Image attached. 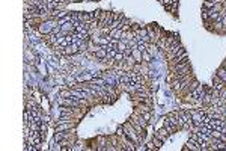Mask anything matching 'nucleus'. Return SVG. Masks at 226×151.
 I'll return each instance as SVG.
<instances>
[{
	"label": "nucleus",
	"mask_w": 226,
	"mask_h": 151,
	"mask_svg": "<svg viewBox=\"0 0 226 151\" xmlns=\"http://www.w3.org/2000/svg\"><path fill=\"white\" fill-rule=\"evenodd\" d=\"M172 73L175 74H190L192 73V65H190V61H185L181 64H176L175 67H170Z\"/></svg>",
	"instance_id": "f03ea898"
},
{
	"label": "nucleus",
	"mask_w": 226,
	"mask_h": 151,
	"mask_svg": "<svg viewBox=\"0 0 226 151\" xmlns=\"http://www.w3.org/2000/svg\"><path fill=\"white\" fill-rule=\"evenodd\" d=\"M151 56H152V55H151L148 50H146V52H143V53H142V62H143V64L149 62V61H151Z\"/></svg>",
	"instance_id": "9d476101"
},
{
	"label": "nucleus",
	"mask_w": 226,
	"mask_h": 151,
	"mask_svg": "<svg viewBox=\"0 0 226 151\" xmlns=\"http://www.w3.org/2000/svg\"><path fill=\"white\" fill-rule=\"evenodd\" d=\"M125 133H124V125H119L118 127V130H116V136H124Z\"/></svg>",
	"instance_id": "f3484780"
},
{
	"label": "nucleus",
	"mask_w": 226,
	"mask_h": 151,
	"mask_svg": "<svg viewBox=\"0 0 226 151\" xmlns=\"http://www.w3.org/2000/svg\"><path fill=\"white\" fill-rule=\"evenodd\" d=\"M149 89H151L152 92H157V91H158V83H157V82H152L151 85H149Z\"/></svg>",
	"instance_id": "dca6fc26"
},
{
	"label": "nucleus",
	"mask_w": 226,
	"mask_h": 151,
	"mask_svg": "<svg viewBox=\"0 0 226 151\" xmlns=\"http://www.w3.org/2000/svg\"><path fill=\"white\" fill-rule=\"evenodd\" d=\"M208 2H212V3H223V0H208Z\"/></svg>",
	"instance_id": "b1692460"
},
{
	"label": "nucleus",
	"mask_w": 226,
	"mask_h": 151,
	"mask_svg": "<svg viewBox=\"0 0 226 151\" xmlns=\"http://www.w3.org/2000/svg\"><path fill=\"white\" fill-rule=\"evenodd\" d=\"M142 115H143V118L149 123V120H151V112H145V113H142Z\"/></svg>",
	"instance_id": "a211bd4d"
},
{
	"label": "nucleus",
	"mask_w": 226,
	"mask_h": 151,
	"mask_svg": "<svg viewBox=\"0 0 226 151\" xmlns=\"http://www.w3.org/2000/svg\"><path fill=\"white\" fill-rule=\"evenodd\" d=\"M131 56L136 59V62H140L142 64V52L137 48V47H134V48L131 50Z\"/></svg>",
	"instance_id": "6e6552de"
},
{
	"label": "nucleus",
	"mask_w": 226,
	"mask_h": 151,
	"mask_svg": "<svg viewBox=\"0 0 226 151\" xmlns=\"http://www.w3.org/2000/svg\"><path fill=\"white\" fill-rule=\"evenodd\" d=\"M151 142L155 145L157 148H161V145H163V141L161 139H158L157 136H152V139H151Z\"/></svg>",
	"instance_id": "9b49d317"
},
{
	"label": "nucleus",
	"mask_w": 226,
	"mask_h": 151,
	"mask_svg": "<svg viewBox=\"0 0 226 151\" xmlns=\"http://www.w3.org/2000/svg\"><path fill=\"white\" fill-rule=\"evenodd\" d=\"M198 86H199V82L196 80V79H193V80H192V83L188 85V91H195Z\"/></svg>",
	"instance_id": "ddd939ff"
},
{
	"label": "nucleus",
	"mask_w": 226,
	"mask_h": 151,
	"mask_svg": "<svg viewBox=\"0 0 226 151\" xmlns=\"http://www.w3.org/2000/svg\"><path fill=\"white\" fill-rule=\"evenodd\" d=\"M169 135H170V133L167 132V130H166V127H163V128H160V130L157 132V133L154 135V136H157L158 139H161V141L164 142V141L167 139V136H169Z\"/></svg>",
	"instance_id": "423d86ee"
},
{
	"label": "nucleus",
	"mask_w": 226,
	"mask_h": 151,
	"mask_svg": "<svg viewBox=\"0 0 226 151\" xmlns=\"http://www.w3.org/2000/svg\"><path fill=\"white\" fill-rule=\"evenodd\" d=\"M214 5H217V3H212V2H208V0H204V8H205V9H211Z\"/></svg>",
	"instance_id": "2eb2a0df"
},
{
	"label": "nucleus",
	"mask_w": 226,
	"mask_h": 151,
	"mask_svg": "<svg viewBox=\"0 0 226 151\" xmlns=\"http://www.w3.org/2000/svg\"><path fill=\"white\" fill-rule=\"evenodd\" d=\"M216 74H217V76H219V77H220V79L226 83V69L223 68V67H220V68L217 69V71H216Z\"/></svg>",
	"instance_id": "1a4fd4ad"
},
{
	"label": "nucleus",
	"mask_w": 226,
	"mask_h": 151,
	"mask_svg": "<svg viewBox=\"0 0 226 151\" xmlns=\"http://www.w3.org/2000/svg\"><path fill=\"white\" fill-rule=\"evenodd\" d=\"M185 61H188V57H187V53H185V50H181L178 55L175 56L172 61H170V67H175L176 64H181V62H185Z\"/></svg>",
	"instance_id": "7ed1b4c3"
},
{
	"label": "nucleus",
	"mask_w": 226,
	"mask_h": 151,
	"mask_svg": "<svg viewBox=\"0 0 226 151\" xmlns=\"http://www.w3.org/2000/svg\"><path fill=\"white\" fill-rule=\"evenodd\" d=\"M92 14H94V20L99 21V18H101V15H103V11H101V9H95Z\"/></svg>",
	"instance_id": "4468645a"
},
{
	"label": "nucleus",
	"mask_w": 226,
	"mask_h": 151,
	"mask_svg": "<svg viewBox=\"0 0 226 151\" xmlns=\"http://www.w3.org/2000/svg\"><path fill=\"white\" fill-rule=\"evenodd\" d=\"M116 53H118L116 48H107V59H115Z\"/></svg>",
	"instance_id": "f8f14e48"
},
{
	"label": "nucleus",
	"mask_w": 226,
	"mask_h": 151,
	"mask_svg": "<svg viewBox=\"0 0 226 151\" xmlns=\"http://www.w3.org/2000/svg\"><path fill=\"white\" fill-rule=\"evenodd\" d=\"M89 2H98V0H89Z\"/></svg>",
	"instance_id": "a878e982"
},
{
	"label": "nucleus",
	"mask_w": 226,
	"mask_h": 151,
	"mask_svg": "<svg viewBox=\"0 0 226 151\" xmlns=\"http://www.w3.org/2000/svg\"><path fill=\"white\" fill-rule=\"evenodd\" d=\"M77 53H80V48H79V45L75 44V42H72L70 44L68 47H65V50H63V56H74L77 55Z\"/></svg>",
	"instance_id": "39448f33"
},
{
	"label": "nucleus",
	"mask_w": 226,
	"mask_h": 151,
	"mask_svg": "<svg viewBox=\"0 0 226 151\" xmlns=\"http://www.w3.org/2000/svg\"><path fill=\"white\" fill-rule=\"evenodd\" d=\"M223 68H225V69H226V67H223Z\"/></svg>",
	"instance_id": "bb28decb"
},
{
	"label": "nucleus",
	"mask_w": 226,
	"mask_h": 151,
	"mask_svg": "<svg viewBox=\"0 0 226 151\" xmlns=\"http://www.w3.org/2000/svg\"><path fill=\"white\" fill-rule=\"evenodd\" d=\"M75 125H77V121L56 124V132H70V130H72V128H75Z\"/></svg>",
	"instance_id": "20e7f679"
},
{
	"label": "nucleus",
	"mask_w": 226,
	"mask_h": 151,
	"mask_svg": "<svg viewBox=\"0 0 226 151\" xmlns=\"http://www.w3.org/2000/svg\"><path fill=\"white\" fill-rule=\"evenodd\" d=\"M220 98H222L223 101L226 100V88H225V89H222V91H220Z\"/></svg>",
	"instance_id": "6ab92c4d"
},
{
	"label": "nucleus",
	"mask_w": 226,
	"mask_h": 151,
	"mask_svg": "<svg viewBox=\"0 0 226 151\" xmlns=\"http://www.w3.org/2000/svg\"><path fill=\"white\" fill-rule=\"evenodd\" d=\"M124 133H125V136H127L128 139H131L133 142L139 144V133L136 132L134 125H133L131 123H125V124H124Z\"/></svg>",
	"instance_id": "f257e3e1"
},
{
	"label": "nucleus",
	"mask_w": 226,
	"mask_h": 151,
	"mask_svg": "<svg viewBox=\"0 0 226 151\" xmlns=\"http://www.w3.org/2000/svg\"><path fill=\"white\" fill-rule=\"evenodd\" d=\"M47 132V123H41V133Z\"/></svg>",
	"instance_id": "412c9836"
},
{
	"label": "nucleus",
	"mask_w": 226,
	"mask_h": 151,
	"mask_svg": "<svg viewBox=\"0 0 226 151\" xmlns=\"http://www.w3.org/2000/svg\"><path fill=\"white\" fill-rule=\"evenodd\" d=\"M122 35H124L122 29H112L110 33H109V36H110V38H115V40H121Z\"/></svg>",
	"instance_id": "0eeeda50"
},
{
	"label": "nucleus",
	"mask_w": 226,
	"mask_h": 151,
	"mask_svg": "<svg viewBox=\"0 0 226 151\" xmlns=\"http://www.w3.org/2000/svg\"><path fill=\"white\" fill-rule=\"evenodd\" d=\"M222 67H226V61H223V64H222Z\"/></svg>",
	"instance_id": "393cba45"
},
{
	"label": "nucleus",
	"mask_w": 226,
	"mask_h": 151,
	"mask_svg": "<svg viewBox=\"0 0 226 151\" xmlns=\"http://www.w3.org/2000/svg\"><path fill=\"white\" fill-rule=\"evenodd\" d=\"M139 29H140V26H137V24H133V26H131V30H133V32H136V30H139Z\"/></svg>",
	"instance_id": "4be33fe9"
},
{
	"label": "nucleus",
	"mask_w": 226,
	"mask_h": 151,
	"mask_svg": "<svg viewBox=\"0 0 226 151\" xmlns=\"http://www.w3.org/2000/svg\"><path fill=\"white\" fill-rule=\"evenodd\" d=\"M136 150L137 151H145V150H148V148H146V145L142 144V145H137V147H136Z\"/></svg>",
	"instance_id": "aec40b11"
},
{
	"label": "nucleus",
	"mask_w": 226,
	"mask_h": 151,
	"mask_svg": "<svg viewBox=\"0 0 226 151\" xmlns=\"http://www.w3.org/2000/svg\"><path fill=\"white\" fill-rule=\"evenodd\" d=\"M163 5H172V0H160Z\"/></svg>",
	"instance_id": "5701e85b"
}]
</instances>
